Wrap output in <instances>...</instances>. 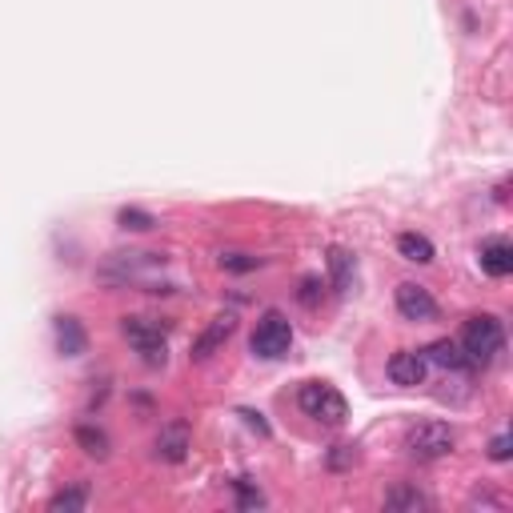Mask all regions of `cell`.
Listing matches in <instances>:
<instances>
[{
  "label": "cell",
  "instance_id": "14",
  "mask_svg": "<svg viewBox=\"0 0 513 513\" xmlns=\"http://www.w3.org/2000/svg\"><path fill=\"white\" fill-rule=\"evenodd\" d=\"M426 506H429V498L421 494V489H414V486H397V489H389V494H385V509L417 513V509H426Z\"/></svg>",
  "mask_w": 513,
  "mask_h": 513
},
{
  "label": "cell",
  "instance_id": "24",
  "mask_svg": "<svg viewBox=\"0 0 513 513\" xmlns=\"http://www.w3.org/2000/svg\"><path fill=\"white\" fill-rule=\"evenodd\" d=\"M489 457H494V461H506V457H509V437H506V434L494 437V449H489Z\"/></svg>",
  "mask_w": 513,
  "mask_h": 513
},
{
  "label": "cell",
  "instance_id": "22",
  "mask_svg": "<svg viewBox=\"0 0 513 513\" xmlns=\"http://www.w3.org/2000/svg\"><path fill=\"white\" fill-rule=\"evenodd\" d=\"M317 297H321V281L305 277V281H301V301H305V305H317Z\"/></svg>",
  "mask_w": 513,
  "mask_h": 513
},
{
  "label": "cell",
  "instance_id": "7",
  "mask_svg": "<svg viewBox=\"0 0 513 513\" xmlns=\"http://www.w3.org/2000/svg\"><path fill=\"white\" fill-rule=\"evenodd\" d=\"M385 374H389V381H394V385L414 389V385H421V381H426L429 361H426V354H417V349H397V354L389 357Z\"/></svg>",
  "mask_w": 513,
  "mask_h": 513
},
{
  "label": "cell",
  "instance_id": "8",
  "mask_svg": "<svg viewBox=\"0 0 513 513\" xmlns=\"http://www.w3.org/2000/svg\"><path fill=\"white\" fill-rule=\"evenodd\" d=\"M233 329H237V317H233V313H221V317H213L205 329H200V337L193 341V361H209L221 345H225L229 337H233Z\"/></svg>",
  "mask_w": 513,
  "mask_h": 513
},
{
  "label": "cell",
  "instance_id": "5",
  "mask_svg": "<svg viewBox=\"0 0 513 513\" xmlns=\"http://www.w3.org/2000/svg\"><path fill=\"white\" fill-rule=\"evenodd\" d=\"M120 333L128 337V345L137 354H145L149 365H165V325L153 317H125L120 321Z\"/></svg>",
  "mask_w": 513,
  "mask_h": 513
},
{
  "label": "cell",
  "instance_id": "10",
  "mask_svg": "<svg viewBox=\"0 0 513 513\" xmlns=\"http://www.w3.org/2000/svg\"><path fill=\"white\" fill-rule=\"evenodd\" d=\"M185 454H189V429L180 426V421H173V426L160 429V437H157V457H160V461H185Z\"/></svg>",
  "mask_w": 513,
  "mask_h": 513
},
{
  "label": "cell",
  "instance_id": "12",
  "mask_svg": "<svg viewBox=\"0 0 513 513\" xmlns=\"http://www.w3.org/2000/svg\"><path fill=\"white\" fill-rule=\"evenodd\" d=\"M426 361L429 365H441V369H469V357L457 341H434L426 349Z\"/></svg>",
  "mask_w": 513,
  "mask_h": 513
},
{
  "label": "cell",
  "instance_id": "13",
  "mask_svg": "<svg viewBox=\"0 0 513 513\" xmlns=\"http://www.w3.org/2000/svg\"><path fill=\"white\" fill-rule=\"evenodd\" d=\"M397 253L405 261H414V265H429V261H434V241L421 237V233H401L397 237Z\"/></svg>",
  "mask_w": 513,
  "mask_h": 513
},
{
  "label": "cell",
  "instance_id": "15",
  "mask_svg": "<svg viewBox=\"0 0 513 513\" xmlns=\"http://www.w3.org/2000/svg\"><path fill=\"white\" fill-rule=\"evenodd\" d=\"M329 277H333V289L354 285V253L349 249H329Z\"/></svg>",
  "mask_w": 513,
  "mask_h": 513
},
{
  "label": "cell",
  "instance_id": "18",
  "mask_svg": "<svg viewBox=\"0 0 513 513\" xmlns=\"http://www.w3.org/2000/svg\"><path fill=\"white\" fill-rule=\"evenodd\" d=\"M120 225H125V229H137V233H145V229H153L157 225V221L153 217H149L145 213V209H120Z\"/></svg>",
  "mask_w": 513,
  "mask_h": 513
},
{
  "label": "cell",
  "instance_id": "16",
  "mask_svg": "<svg viewBox=\"0 0 513 513\" xmlns=\"http://www.w3.org/2000/svg\"><path fill=\"white\" fill-rule=\"evenodd\" d=\"M77 446L85 449L88 457H108V437L93 426H77Z\"/></svg>",
  "mask_w": 513,
  "mask_h": 513
},
{
  "label": "cell",
  "instance_id": "21",
  "mask_svg": "<svg viewBox=\"0 0 513 513\" xmlns=\"http://www.w3.org/2000/svg\"><path fill=\"white\" fill-rule=\"evenodd\" d=\"M237 494H241V506H245V509H257V506H265V498H261L257 489L249 486V477H241V481H237Z\"/></svg>",
  "mask_w": 513,
  "mask_h": 513
},
{
  "label": "cell",
  "instance_id": "3",
  "mask_svg": "<svg viewBox=\"0 0 513 513\" xmlns=\"http://www.w3.org/2000/svg\"><path fill=\"white\" fill-rule=\"evenodd\" d=\"M297 401H301V409H305L309 417L321 421V426H345V417H349L345 397H341L333 385H325V381H305Z\"/></svg>",
  "mask_w": 513,
  "mask_h": 513
},
{
  "label": "cell",
  "instance_id": "20",
  "mask_svg": "<svg viewBox=\"0 0 513 513\" xmlns=\"http://www.w3.org/2000/svg\"><path fill=\"white\" fill-rule=\"evenodd\" d=\"M261 261L257 257H245V253H225L221 257V269H229V273H249V269H257Z\"/></svg>",
  "mask_w": 513,
  "mask_h": 513
},
{
  "label": "cell",
  "instance_id": "17",
  "mask_svg": "<svg viewBox=\"0 0 513 513\" xmlns=\"http://www.w3.org/2000/svg\"><path fill=\"white\" fill-rule=\"evenodd\" d=\"M85 506H88V494H85L80 486H77V489H60V494L48 501V509H56V513H60V509H85Z\"/></svg>",
  "mask_w": 513,
  "mask_h": 513
},
{
  "label": "cell",
  "instance_id": "1",
  "mask_svg": "<svg viewBox=\"0 0 513 513\" xmlns=\"http://www.w3.org/2000/svg\"><path fill=\"white\" fill-rule=\"evenodd\" d=\"M461 349H466L469 365H489L501 345H506V329H501V321L494 313H481V317H469L466 329H461Z\"/></svg>",
  "mask_w": 513,
  "mask_h": 513
},
{
  "label": "cell",
  "instance_id": "19",
  "mask_svg": "<svg viewBox=\"0 0 513 513\" xmlns=\"http://www.w3.org/2000/svg\"><path fill=\"white\" fill-rule=\"evenodd\" d=\"M354 461H357V446H345V441H341V446L329 449V469H345V466H354Z\"/></svg>",
  "mask_w": 513,
  "mask_h": 513
},
{
  "label": "cell",
  "instance_id": "23",
  "mask_svg": "<svg viewBox=\"0 0 513 513\" xmlns=\"http://www.w3.org/2000/svg\"><path fill=\"white\" fill-rule=\"evenodd\" d=\"M241 417H245V421H249V426H253V429H257V434H261V437H269V421H265V417H261V414H253V409H241Z\"/></svg>",
  "mask_w": 513,
  "mask_h": 513
},
{
  "label": "cell",
  "instance_id": "4",
  "mask_svg": "<svg viewBox=\"0 0 513 513\" xmlns=\"http://www.w3.org/2000/svg\"><path fill=\"white\" fill-rule=\"evenodd\" d=\"M457 446V434L446 426V421H421L405 434V449L414 454L417 461H437V457H449Z\"/></svg>",
  "mask_w": 513,
  "mask_h": 513
},
{
  "label": "cell",
  "instance_id": "9",
  "mask_svg": "<svg viewBox=\"0 0 513 513\" xmlns=\"http://www.w3.org/2000/svg\"><path fill=\"white\" fill-rule=\"evenodd\" d=\"M481 269H486L489 277H509L513 273V249H509V241H486L481 245Z\"/></svg>",
  "mask_w": 513,
  "mask_h": 513
},
{
  "label": "cell",
  "instance_id": "2",
  "mask_svg": "<svg viewBox=\"0 0 513 513\" xmlns=\"http://www.w3.org/2000/svg\"><path fill=\"white\" fill-rule=\"evenodd\" d=\"M289 345H293V325H289V317L281 313V309L261 313L253 337H249V349H253L261 361H277L289 354Z\"/></svg>",
  "mask_w": 513,
  "mask_h": 513
},
{
  "label": "cell",
  "instance_id": "11",
  "mask_svg": "<svg viewBox=\"0 0 513 513\" xmlns=\"http://www.w3.org/2000/svg\"><path fill=\"white\" fill-rule=\"evenodd\" d=\"M85 345H88V337H85V329H80V321L77 317H56V349L60 354L80 357Z\"/></svg>",
  "mask_w": 513,
  "mask_h": 513
},
{
  "label": "cell",
  "instance_id": "6",
  "mask_svg": "<svg viewBox=\"0 0 513 513\" xmlns=\"http://www.w3.org/2000/svg\"><path fill=\"white\" fill-rule=\"evenodd\" d=\"M397 313L405 321H434L437 301L426 285H417V281H401L397 285Z\"/></svg>",
  "mask_w": 513,
  "mask_h": 513
}]
</instances>
